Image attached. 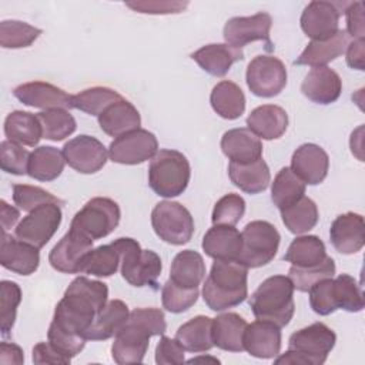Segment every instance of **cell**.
Instances as JSON below:
<instances>
[{
	"label": "cell",
	"mask_w": 365,
	"mask_h": 365,
	"mask_svg": "<svg viewBox=\"0 0 365 365\" xmlns=\"http://www.w3.org/2000/svg\"><path fill=\"white\" fill-rule=\"evenodd\" d=\"M334 298L336 307L348 312H359L364 309L362 289L358 281L348 274H339L334 279Z\"/></svg>",
	"instance_id": "45"
},
{
	"label": "cell",
	"mask_w": 365,
	"mask_h": 365,
	"mask_svg": "<svg viewBox=\"0 0 365 365\" xmlns=\"http://www.w3.org/2000/svg\"><path fill=\"white\" fill-rule=\"evenodd\" d=\"M248 268L237 259H215L202 285V298L218 312L237 307L248 297Z\"/></svg>",
	"instance_id": "3"
},
{
	"label": "cell",
	"mask_w": 365,
	"mask_h": 365,
	"mask_svg": "<svg viewBox=\"0 0 365 365\" xmlns=\"http://www.w3.org/2000/svg\"><path fill=\"white\" fill-rule=\"evenodd\" d=\"M130 311L124 301L111 299L98 311L94 322L84 334L87 341H106L115 336V334L125 325Z\"/></svg>",
	"instance_id": "26"
},
{
	"label": "cell",
	"mask_w": 365,
	"mask_h": 365,
	"mask_svg": "<svg viewBox=\"0 0 365 365\" xmlns=\"http://www.w3.org/2000/svg\"><path fill=\"white\" fill-rule=\"evenodd\" d=\"M336 342L335 332L324 322H314L294 332L288 339V351L274 359V364L322 365Z\"/></svg>",
	"instance_id": "5"
},
{
	"label": "cell",
	"mask_w": 365,
	"mask_h": 365,
	"mask_svg": "<svg viewBox=\"0 0 365 365\" xmlns=\"http://www.w3.org/2000/svg\"><path fill=\"white\" fill-rule=\"evenodd\" d=\"M198 288H182L168 279L161 289L163 307L173 314H180L190 309L198 299Z\"/></svg>",
	"instance_id": "48"
},
{
	"label": "cell",
	"mask_w": 365,
	"mask_h": 365,
	"mask_svg": "<svg viewBox=\"0 0 365 365\" xmlns=\"http://www.w3.org/2000/svg\"><path fill=\"white\" fill-rule=\"evenodd\" d=\"M241 240L242 244L237 261L247 268H258L274 259L279 247L281 235L271 222L255 220L244 227Z\"/></svg>",
	"instance_id": "8"
},
{
	"label": "cell",
	"mask_w": 365,
	"mask_h": 365,
	"mask_svg": "<svg viewBox=\"0 0 365 365\" xmlns=\"http://www.w3.org/2000/svg\"><path fill=\"white\" fill-rule=\"evenodd\" d=\"M66 165L63 151L51 145H40L30 153L27 174L37 181H53L61 175Z\"/></svg>",
	"instance_id": "36"
},
{
	"label": "cell",
	"mask_w": 365,
	"mask_h": 365,
	"mask_svg": "<svg viewBox=\"0 0 365 365\" xmlns=\"http://www.w3.org/2000/svg\"><path fill=\"white\" fill-rule=\"evenodd\" d=\"M248 304L257 319L269 321L282 328L294 317V285L285 275H272L258 285Z\"/></svg>",
	"instance_id": "4"
},
{
	"label": "cell",
	"mask_w": 365,
	"mask_h": 365,
	"mask_svg": "<svg viewBox=\"0 0 365 365\" xmlns=\"http://www.w3.org/2000/svg\"><path fill=\"white\" fill-rule=\"evenodd\" d=\"M33 362L40 365V364H63L67 365L70 364L71 359L60 354L48 341L47 342H38L33 348Z\"/></svg>",
	"instance_id": "57"
},
{
	"label": "cell",
	"mask_w": 365,
	"mask_h": 365,
	"mask_svg": "<svg viewBox=\"0 0 365 365\" xmlns=\"http://www.w3.org/2000/svg\"><path fill=\"white\" fill-rule=\"evenodd\" d=\"M13 201L20 210L29 211V212L43 204H60V205L64 204L63 200H58L51 192L40 187L27 185V184L13 185Z\"/></svg>",
	"instance_id": "49"
},
{
	"label": "cell",
	"mask_w": 365,
	"mask_h": 365,
	"mask_svg": "<svg viewBox=\"0 0 365 365\" xmlns=\"http://www.w3.org/2000/svg\"><path fill=\"white\" fill-rule=\"evenodd\" d=\"M284 225L292 234H304L312 230L319 218L318 207L309 197H302L289 207L279 210Z\"/></svg>",
	"instance_id": "40"
},
{
	"label": "cell",
	"mask_w": 365,
	"mask_h": 365,
	"mask_svg": "<svg viewBox=\"0 0 365 365\" xmlns=\"http://www.w3.org/2000/svg\"><path fill=\"white\" fill-rule=\"evenodd\" d=\"M335 261L331 257H327L324 262L312 268H297L291 267L288 269V278L291 279L294 289L301 292H308L309 288L321 279L332 278L335 275Z\"/></svg>",
	"instance_id": "46"
},
{
	"label": "cell",
	"mask_w": 365,
	"mask_h": 365,
	"mask_svg": "<svg viewBox=\"0 0 365 365\" xmlns=\"http://www.w3.org/2000/svg\"><path fill=\"white\" fill-rule=\"evenodd\" d=\"M47 338L48 342L64 356H67L68 359L74 358L77 354H80L84 346H86V338L78 336V335H73L68 334L54 325L50 324L48 327V332H47Z\"/></svg>",
	"instance_id": "53"
},
{
	"label": "cell",
	"mask_w": 365,
	"mask_h": 365,
	"mask_svg": "<svg viewBox=\"0 0 365 365\" xmlns=\"http://www.w3.org/2000/svg\"><path fill=\"white\" fill-rule=\"evenodd\" d=\"M158 151L155 135L144 128L115 137L108 147V157L113 163L124 165L141 164L151 160Z\"/></svg>",
	"instance_id": "13"
},
{
	"label": "cell",
	"mask_w": 365,
	"mask_h": 365,
	"mask_svg": "<svg viewBox=\"0 0 365 365\" xmlns=\"http://www.w3.org/2000/svg\"><path fill=\"white\" fill-rule=\"evenodd\" d=\"M93 250V240L70 228L48 254L50 265L63 274H78L83 258Z\"/></svg>",
	"instance_id": "16"
},
{
	"label": "cell",
	"mask_w": 365,
	"mask_h": 365,
	"mask_svg": "<svg viewBox=\"0 0 365 365\" xmlns=\"http://www.w3.org/2000/svg\"><path fill=\"white\" fill-rule=\"evenodd\" d=\"M107 284L87 277L74 278L54 309L51 325L84 338L98 311L107 304Z\"/></svg>",
	"instance_id": "1"
},
{
	"label": "cell",
	"mask_w": 365,
	"mask_h": 365,
	"mask_svg": "<svg viewBox=\"0 0 365 365\" xmlns=\"http://www.w3.org/2000/svg\"><path fill=\"white\" fill-rule=\"evenodd\" d=\"M185 349L175 338L163 335L155 346V362L158 365H180L182 364Z\"/></svg>",
	"instance_id": "54"
},
{
	"label": "cell",
	"mask_w": 365,
	"mask_h": 365,
	"mask_svg": "<svg viewBox=\"0 0 365 365\" xmlns=\"http://www.w3.org/2000/svg\"><path fill=\"white\" fill-rule=\"evenodd\" d=\"M191 58L208 74L214 77L225 76L231 66L244 58L241 48L227 43H212L202 46L191 54Z\"/></svg>",
	"instance_id": "24"
},
{
	"label": "cell",
	"mask_w": 365,
	"mask_h": 365,
	"mask_svg": "<svg viewBox=\"0 0 365 365\" xmlns=\"http://www.w3.org/2000/svg\"><path fill=\"white\" fill-rule=\"evenodd\" d=\"M120 267V254L110 244L100 245L87 252L83 258L80 272L96 277H111Z\"/></svg>",
	"instance_id": "43"
},
{
	"label": "cell",
	"mask_w": 365,
	"mask_h": 365,
	"mask_svg": "<svg viewBox=\"0 0 365 365\" xmlns=\"http://www.w3.org/2000/svg\"><path fill=\"white\" fill-rule=\"evenodd\" d=\"M221 150L232 163H252L262 158V143L248 128H232L222 134Z\"/></svg>",
	"instance_id": "25"
},
{
	"label": "cell",
	"mask_w": 365,
	"mask_h": 365,
	"mask_svg": "<svg viewBox=\"0 0 365 365\" xmlns=\"http://www.w3.org/2000/svg\"><path fill=\"white\" fill-rule=\"evenodd\" d=\"M198 361H211V362H220L217 358H204V356H201V358H192V359H190V361H187L188 364H192V362H198Z\"/></svg>",
	"instance_id": "61"
},
{
	"label": "cell",
	"mask_w": 365,
	"mask_h": 365,
	"mask_svg": "<svg viewBox=\"0 0 365 365\" xmlns=\"http://www.w3.org/2000/svg\"><path fill=\"white\" fill-rule=\"evenodd\" d=\"M30 153L21 144L10 140L0 143V167L3 171L14 175L27 174Z\"/></svg>",
	"instance_id": "51"
},
{
	"label": "cell",
	"mask_w": 365,
	"mask_h": 365,
	"mask_svg": "<svg viewBox=\"0 0 365 365\" xmlns=\"http://www.w3.org/2000/svg\"><path fill=\"white\" fill-rule=\"evenodd\" d=\"M327 250L322 240L317 235L297 237L288 247L284 259L297 268H312L324 262Z\"/></svg>",
	"instance_id": "38"
},
{
	"label": "cell",
	"mask_w": 365,
	"mask_h": 365,
	"mask_svg": "<svg viewBox=\"0 0 365 365\" xmlns=\"http://www.w3.org/2000/svg\"><path fill=\"white\" fill-rule=\"evenodd\" d=\"M167 329L164 312L158 308H135L130 312L125 325L115 334L111 356L120 365L143 362L150 338L163 335Z\"/></svg>",
	"instance_id": "2"
},
{
	"label": "cell",
	"mask_w": 365,
	"mask_h": 365,
	"mask_svg": "<svg viewBox=\"0 0 365 365\" xmlns=\"http://www.w3.org/2000/svg\"><path fill=\"white\" fill-rule=\"evenodd\" d=\"M302 94L317 104H331L336 101L342 91V80L339 74L324 66L314 67L305 76L301 84Z\"/></svg>",
	"instance_id": "23"
},
{
	"label": "cell",
	"mask_w": 365,
	"mask_h": 365,
	"mask_svg": "<svg viewBox=\"0 0 365 365\" xmlns=\"http://www.w3.org/2000/svg\"><path fill=\"white\" fill-rule=\"evenodd\" d=\"M175 339L188 352H205L214 346L212 342V318L197 315L182 324L177 332Z\"/></svg>",
	"instance_id": "35"
},
{
	"label": "cell",
	"mask_w": 365,
	"mask_h": 365,
	"mask_svg": "<svg viewBox=\"0 0 365 365\" xmlns=\"http://www.w3.org/2000/svg\"><path fill=\"white\" fill-rule=\"evenodd\" d=\"M13 96L24 106L36 108H73V96L66 93L63 88L46 81H30L20 84L13 90Z\"/></svg>",
	"instance_id": "21"
},
{
	"label": "cell",
	"mask_w": 365,
	"mask_h": 365,
	"mask_svg": "<svg viewBox=\"0 0 365 365\" xmlns=\"http://www.w3.org/2000/svg\"><path fill=\"white\" fill-rule=\"evenodd\" d=\"M305 182L289 168L284 167L275 175L271 185V200L278 210L297 202L305 194Z\"/></svg>",
	"instance_id": "39"
},
{
	"label": "cell",
	"mask_w": 365,
	"mask_h": 365,
	"mask_svg": "<svg viewBox=\"0 0 365 365\" xmlns=\"http://www.w3.org/2000/svg\"><path fill=\"white\" fill-rule=\"evenodd\" d=\"M41 130L43 138L51 141H61L76 131V120L66 108H50L36 114Z\"/></svg>",
	"instance_id": "42"
},
{
	"label": "cell",
	"mask_w": 365,
	"mask_h": 365,
	"mask_svg": "<svg viewBox=\"0 0 365 365\" xmlns=\"http://www.w3.org/2000/svg\"><path fill=\"white\" fill-rule=\"evenodd\" d=\"M329 240L339 254L351 255L361 251L365 245L364 217L356 212L338 215L331 224Z\"/></svg>",
	"instance_id": "19"
},
{
	"label": "cell",
	"mask_w": 365,
	"mask_h": 365,
	"mask_svg": "<svg viewBox=\"0 0 365 365\" xmlns=\"http://www.w3.org/2000/svg\"><path fill=\"white\" fill-rule=\"evenodd\" d=\"M210 103L212 110L225 120H237L245 111V96L238 84L222 80L214 86Z\"/></svg>",
	"instance_id": "34"
},
{
	"label": "cell",
	"mask_w": 365,
	"mask_h": 365,
	"mask_svg": "<svg viewBox=\"0 0 365 365\" xmlns=\"http://www.w3.org/2000/svg\"><path fill=\"white\" fill-rule=\"evenodd\" d=\"M121 211L118 204L107 197H94L87 201L71 220L70 228H74L93 241L110 235L118 225Z\"/></svg>",
	"instance_id": "9"
},
{
	"label": "cell",
	"mask_w": 365,
	"mask_h": 365,
	"mask_svg": "<svg viewBox=\"0 0 365 365\" xmlns=\"http://www.w3.org/2000/svg\"><path fill=\"white\" fill-rule=\"evenodd\" d=\"M97 118L100 128L111 137H120L141 125L138 110L124 97L108 106Z\"/></svg>",
	"instance_id": "28"
},
{
	"label": "cell",
	"mask_w": 365,
	"mask_h": 365,
	"mask_svg": "<svg viewBox=\"0 0 365 365\" xmlns=\"http://www.w3.org/2000/svg\"><path fill=\"white\" fill-rule=\"evenodd\" d=\"M0 264L14 274L30 275L40 264L38 248L1 231Z\"/></svg>",
	"instance_id": "20"
},
{
	"label": "cell",
	"mask_w": 365,
	"mask_h": 365,
	"mask_svg": "<svg viewBox=\"0 0 365 365\" xmlns=\"http://www.w3.org/2000/svg\"><path fill=\"white\" fill-rule=\"evenodd\" d=\"M191 167L187 157L177 150H160L148 167V185L160 197L171 198L188 187Z\"/></svg>",
	"instance_id": "6"
},
{
	"label": "cell",
	"mask_w": 365,
	"mask_h": 365,
	"mask_svg": "<svg viewBox=\"0 0 365 365\" xmlns=\"http://www.w3.org/2000/svg\"><path fill=\"white\" fill-rule=\"evenodd\" d=\"M111 245L120 254L121 275L130 285L157 289V279L163 269V262L157 252L141 250L140 244L130 237L117 238Z\"/></svg>",
	"instance_id": "7"
},
{
	"label": "cell",
	"mask_w": 365,
	"mask_h": 365,
	"mask_svg": "<svg viewBox=\"0 0 365 365\" xmlns=\"http://www.w3.org/2000/svg\"><path fill=\"white\" fill-rule=\"evenodd\" d=\"M4 134L7 140L21 145L34 147L43 138V130L36 114L29 111H11L4 120Z\"/></svg>",
	"instance_id": "37"
},
{
	"label": "cell",
	"mask_w": 365,
	"mask_h": 365,
	"mask_svg": "<svg viewBox=\"0 0 365 365\" xmlns=\"http://www.w3.org/2000/svg\"><path fill=\"white\" fill-rule=\"evenodd\" d=\"M63 155L66 163L77 173L94 174L106 165L108 151L96 137L81 134L64 144Z\"/></svg>",
	"instance_id": "15"
},
{
	"label": "cell",
	"mask_w": 365,
	"mask_h": 365,
	"mask_svg": "<svg viewBox=\"0 0 365 365\" xmlns=\"http://www.w3.org/2000/svg\"><path fill=\"white\" fill-rule=\"evenodd\" d=\"M0 217H1V231L7 232L19 221L20 212L13 205H9L4 200L0 201Z\"/></svg>",
	"instance_id": "60"
},
{
	"label": "cell",
	"mask_w": 365,
	"mask_h": 365,
	"mask_svg": "<svg viewBox=\"0 0 365 365\" xmlns=\"http://www.w3.org/2000/svg\"><path fill=\"white\" fill-rule=\"evenodd\" d=\"M245 80L254 96L275 97L287 86V68L278 57L261 54L248 63Z\"/></svg>",
	"instance_id": "11"
},
{
	"label": "cell",
	"mask_w": 365,
	"mask_h": 365,
	"mask_svg": "<svg viewBox=\"0 0 365 365\" xmlns=\"http://www.w3.org/2000/svg\"><path fill=\"white\" fill-rule=\"evenodd\" d=\"M41 30L20 20H3L0 23V46L4 48H23L31 46Z\"/></svg>",
	"instance_id": "44"
},
{
	"label": "cell",
	"mask_w": 365,
	"mask_h": 365,
	"mask_svg": "<svg viewBox=\"0 0 365 365\" xmlns=\"http://www.w3.org/2000/svg\"><path fill=\"white\" fill-rule=\"evenodd\" d=\"M123 96L110 88V87H101L96 86L91 88H86L80 91L78 94L71 97V107L80 111H84L90 115H100L108 106L113 103L121 100Z\"/></svg>",
	"instance_id": "41"
},
{
	"label": "cell",
	"mask_w": 365,
	"mask_h": 365,
	"mask_svg": "<svg viewBox=\"0 0 365 365\" xmlns=\"http://www.w3.org/2000/svg\"><path fill=\"white\" fill-rule=\"evenodd\" d=\"M245 212V201L241 195L230 192L221 197L212 210L211 221L214 225H235Z\"/></svg>",
	"instance_id": "50"
},
{
	"label": "cell",
	"mask_w": 365,
	"mask_h": 365,
	"mask_svg": "<svg viewBox=\"0 0 365 365\" xmlns=\"http://www.w3.org/2000/svg\"><path fill=\"white\" fill-rule=\"evenodd\" d=\"M247 125L259 140H277L287 131L288 114L279 106L264 104L250 113Z\"/></svg>",
	"instance_id": "27"
},
{
	"label": "cell",
	"mask_w": 365,
	"mask_h": 365,
	"mask_svg": "<svg viewBox=\"0 0 365 365\" xmlns=\"http://www.w3.org/2000/svg\"><path fill=\"white\" fill-rule=\"evenodd\" d=\"M247 321L235 312H224L212 318V342L214 346L230 351H244V332Z\"/></svg>",
	"instance_id": "31"
},
{
	"label": "cell",
	"mask_w": 365,
	"mask_h": 365,
	"mask_svg": "<svg viewBox=\"0 0 365 365\" xmlns=\"http://www.w3.org/2000/svg\"><path fill=\"white\" fill-rule=\"evenodd\" d=\"M151 225L157 237L171 245L187 244L195 230L191 212L182 204L167 200L153 208Z\"/></svg>",
	"instance_id": "10"
},
{
	"label": "cell",
	"mask_w": 365,
	"mask_h": 365,
	"mask_svg": "<svg viewBox=\"0 0 365 365\" xmlns=\"http://www.w3.org/2000/svg\"><path fill=\"white\" fill-rule=\"evenodd\" d=\"M346 17V33L354 40L364 38L365 36V23H364V3L362 1H354L348 3V6L344 10Z\"/></svg>",
	"instance_id": "56"
},
{
	"label": "cell",
	"mask_w": 365,
	"mask_h": 365,
	"mask_svg": "<svg viewBox=\"0 0 365 365\" xmlns=\"http://www.w3.org/2000/svg\"><path fill=\"white\" fill-rule=\"evenodd\" d=\"M345 53H346V64L351 68H356V70H361V71L365 70V66H364L365 41H364V38L349 41Z\"/></svg>",
	"instance_id": "58"
},
{
	"label": "cell",
	"mask_w": 365,
	"mask_h": 365,
	"mask_svg": "<svg viewBox=\"0 0 365 365\" xmlns=\"http://www.w3.org/2000/svg\"><path fill=\"white\" fill-rule=\"evenodd\" d=\"M272 26V19L268 13L259 11L247 17H232L224 26V40L227 44L241 48L245 44L257 40H264L268 46L269 30Z\"/></svg>",
	"instance_id": "17"
},
{
	"label": "cell",
	"mask_w": 365,
	"mask_h": 365,
	"mask_svg": "<svg viewBox=\"0 0 365 365\" xmlns=\"http://www.w3.org/2000/svg\"><path fill=\"white\" fill-rule=\"evenodd\" d=\"M228 175L235 187L248 194L265 191L271 181L269 168L262 158L245 164L230 161Z\"/></svg>",
	"instance_id": "32"
},
{
	"label": "cell",
	"mask_w": 365,
	"mask_h": 365,
	"mask_svg": "<svg viewBox=\"0 0 365 365\" xmlns=\"http://www.w3.org/2000/svg\"><path fill=\"white\" fill-rule=\"evenodd\" d=\"M127 7L138 13L145 14H174L181 13L188 3L187 1H127Z\"/></svg>",
	"instance_id": "55"
},
{
	"label": "cell",
	"mask_w": 365,
	"mask_h": 365,
	"mask_svg": "<svg viewBox=\"0 0 365 365\" xmlns=\"http://www.w3.org/2000/svg\"><path fill=\"white\" fill-rule=\"evenodd\" d=\"M349 44V36L345 30H338L332 37L314 41L311 40L299 57L294 61L298 66H309V67H324L341 54L345 53Z\"/></svg>",
	"instance_id": "29"
},
{
	"label": "cell",
	"mask_w": 365,
	"mask_h": 365,
	"mask_svg": "<svg viewBox=\"0 0 365 365\" xmlns=\"http://www.w3.org/2000/svg\"><path fill=\"white\" fill-rule=\"evenodd\" d=\"M348 3L314 0L304 9L299 23L302 31L314 41L332 37L339 29V17Z\"/></svg>",
	"instance_id": "14"
},
{
	"label": "cell",
	"mask_w": 365,
	"mask_h": 365,
	"mask_svg": "<svg viewBox=\"0 0 365 365\" xmlns=\"http://www.w3.org/2000/svg\"><path fill=\"white\" fill-rule=\"evenodd\" d=\"M309 305L318 315H329L338 309L334 298V279L325 278L309 288Z\"/></svg>",
	"instance_id": "52"
},
{
	"label": "cell",
	"mask_w": 365,
	"mask_h": 365,
	"mask_svg": "<svg viewBox=\"0 0 365 365\" xmlns=\"http://www.w3.org/2000/svg\"><path fill=\"white\" fill-rule=\"evenodd\" d=\"M21 302V289L13 282L3 279L0 282V329L6 336L16 322L17 307Z\"/></svg>",
	"instance_id": "47"
},
{
	"label": "cell",
	"mask_w": 365,
	"mask_h": 365,
	"mask_svg": "<svg viewBox=\"0 0 365 365\" xmlns=\"http://www.w3.org/2000/svg\"><path fill=\"white\" fill-rule=\"evenodd\" d=\"M241 232L234 225H212L202 238L204 252L214 259H237L241 251Z\"/></svg>",
	"instance_id": "30"
},
{
	"label": "cell",
	"mask_w": 365,
	"mask_h": 365,
	"mask_svg": "<svg viewBox=\"0 0 365 365\" xmlns=\"http://www.w3.org/2000/svg\"><path fill=\"white\" fill-rule=\"evenodd\" d=\"M205 277V262L200 252L184 250L178 252L170 268V279L182 288H198Z\"/></svg>",
	"instance_id": "33"
},
{
	"label": "cell",
	"mask_w": 365,
	"mask_h": 365,
	"mask_svg": "<svg viewBox=\"0 0 365 365\" xmlns=\"http://www.w3.org/2000/svg\"><path fill=\"white\" fill-rule=\"evenodd\" d=\"M0 362L3 365H9V364H16L20 365L24 362V354L23 349L13 344V342H1L0 344Z\"/></svg>",
	"instance_id": "59"
},
{
	"label": "cell",
	"mask_w": 365,
	"mask_h": 365,
	"mask_svg": "<svg viewBox=\"0 0 365 365\" xmlns=\"http://www.w3.org/2000/svg\"><path fill=\"white\" fill-rule=\"evenodd\" d=\"M289 168L305 184L317 185L328 175L329 157L322 147L314 143H305L294 151Z\"/></svg>",
	"instance_id": "18"
},
{
	"label": "cell",
	"mask_w": 365,
	"mask_h": 365,
	"mask_svg": "<svg viewBox=\"0 0 365 365\" xmlns=\"http://www.w3.org/2000/svg\"><path fill=\"white\" fill-rule=\"evenodd\" d=\"M60 204H43L30 211L14 228V237L36 247H44L61 224Z\"/></svg>",
	"instance_id": "12"
},
{
	"label": "cell",
	"mask_w": 365,
	"mask_h": 365,
	"mask_svg": "<svg viewBox=\"0 0 365 365\" xmlns=\"http://www.w3.org/2000/svg\"><path fill=\"white\" fill-rule=\"evenodd\" d=\"M244 351L261 359L275 358L281 351V328L262 319L247 324L244 332Z\"/></svg>",
	"instance_id": "22"
}]
</instances>
